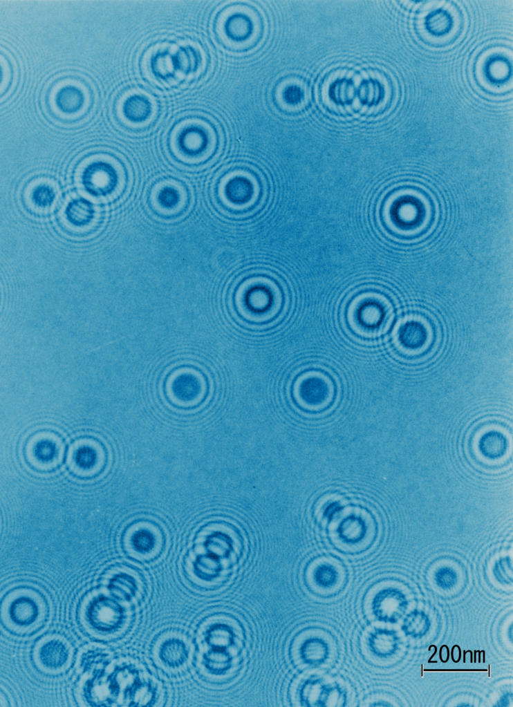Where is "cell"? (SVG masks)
<instances>
[{
  "mask_svg": "<svg viewBox=\"0 0 513 707\" xmlns=\"http://www.w3.org/2000/svg\"><path fill=\"white\" fill-rule=\"evenodd\" d=\"M441 216L438 196L428 184L407 180L389 187L375 209L378 228L389 240L420 243L432 234Z\"/></svg>",
  "mask_w": 513,
  "mask_h": 707,
  "instance_id": "obj_1",
  "label": "cell"
},
{
  "mask_svg": "<svg viewBox=\"0 0 513 707\" xmlns=\"http://www.w3.org/2000/svg\"><path fill=\"white\" fill-rule=\"evenodd\" d=\"M232 317L248 329L263 330L281 323L290 308L289 287L274 269L257 265L236 274L226 293Z\"/></svg>",
  "mask_w": 513,
  "mask_h": 707,
  "instance_id": "obj_2",
  "label": "cell"
},
{
  "mask_svg": "<svg viewBox=\"0 0 513 707\" xmlns=\"http://www.w3.org/2000/svg\"><path fill=\"white\" fill-rule=\"evenodd\" d=\"M209 62L207 48L201 40L188 34L168 33L147 45L140 67L153 87L178 93L199 83L208 71Z\"/></svg>",
  "mask_w": 513,
  "mask_h": 707,
  "instance_id": "obj_3",
  "label": "cell"
},
{
  "mask_svg": "<svg viewBox=\"0 0 513 707\" xmlns=\"http://www.w3.org/2000/svg\"><path fill=\"white\" fill-rule=\"evenodd\" d=\"M226 142L223 123L214 113L193 108L181 111L167 126L162 140L164 155L176 168L199 171L213 164Z\"/></svg>",
  "mask_w": 513,
  "mask_h": 707,
  "instance_id": "obj_4",
  "label": "cell"
},
{
  "mask_svg": "<svg viewBox=\"0 0 513 707\" xmlns=\"http://www.w3.org/2000/svg\"><path fill=\"white\" fill-rule=\"evenodd\" d=\"M270 184L265 172L256 164L236 160L223 165L213 176L209 196L212 207L225 218L252 217L265 206Z\"/></svg>",
  "mask_w": 513,
  "mask_h": 707,
  "instance_id": "obj_5",
  "label": "cell"
},
{
  "mask_svg": "<svg viewBox=\"0 0 513 707\" xmlns=\"http://www.w3.org/2000/svg\"><path fill=\"white\" fill-rule=\"evenodd\" d=\"M393 304L384 287L366 284L344 298L339 312L341 325L355 339H372L383 334L393 318Z\"/></svg>",
  "mask_w": 513,
  "mask_h": 707,
  "instance_id": "obj_6",
  "label": "cell"
},
{
  "mask_svg": "<svg viewBox=\"0 0 513 707\" xmlns=\"http://www.w3.org/2000/svg\"><path fill=\"white\" fill-rule=\"evenodd\" d=\"M384 84L345 66L333 68L321 84V97L338 115L376 111L384 100Z\"/></svg>",
  "mask_w": 513,
  "mask_h": 707,
  "instance_id": "obj_7",
  "label": "cell"
},
{
  "mask_svg": "<svg viewBox=\"0 0 513 707\" xmlns=\"http://www.w3.org/2000/svg\"><path fill=\"white\" fill-rule=\"evenodd\" d=\"M214 38L225 51L241 54L256 48L267 32L265 17L250 3L234 1L222 6L212 23Z\"/></svg>",
  "mask_w": 513,
  "mask_h": 707,
  "instance_id": "obj_8",
  "label": "cell"
},
{
  "mask_svg": "<svg viewBox=\"0 0 513 707\" xmlns=\"http://www.w3.org/2000/svg\"><path fill=\"white\" fill-rule=\"evenodd\" d=\"M43 101L52 120L62 124L79 123L91 114L96 102L95 90L84 75L64 73L48 84Z\"/></svg>",
  "mask_w": 513,
  "mask_h": 707,
  "instance_id": "obj_9",
  "label": "cell"
},
{
  "mask_svg": "<svg viewBox=\"0 0 513 707\" xmlns=\"http://www.w3.org/2000/svg\"><path fill=\"white\" fill-rule=\"evenodd\" d=\"M288 398L298 411L318 414L332 408L339 401L340 383L337 374L328 366L318 363L299 368L291 376Z\"/></svg>",
  "mask_w": 513,
  "mask_h": 707,
  "instance_id": "obj_10",
  "label": "cell"
},
{
  "mask_svg": "<svg viewBox=\"0 0 513 707\" xmlns=\"http://www.w3.org/2000/svg\"><path fill=\"white\" fill-rule=\"evenodd\" d=\"M208 369L195 360H181L169 366L162 383V394L168 407L194 411L203 407L213 393Z\"/></svg>",
  "mask_w": 513,
  "mask_h": 707,
  "instance_id": "obj_11",
  "label": "cell"
},
{
  "mask_svg": "<svg viewBox=\"0 0 513 707\" xmlns=\"http://www.w3.org/2000/svg\"><path fill=\"white\" fill-rule=\"evenodd\" d=\"M80 184L97 198H111L127 191L131 173L124 159L113 153L97 154L87 158L79 170Z\"/></svg>",
  "mask_w": 513,
  "mask_h": 707,
  "instance_id": "obj_12",
  "label": "cell"
},
{
  "mask_svg": "<svg viewBox=\"0 0 513 707\" xmlns=\"http://www.w3.org/2000/svg\"><path fill=\"white\" fill-rule=\"evenodd\" d=\"M113 116L118 126L130 134L150 131L162 113L158 99L147 90L130 87L123 90L115 100Z\"/></svg>",
  "mask_w": 513,
  "mask_h": 707,
  "instance_id": "obj_13",
  "label": "cell"
},
{
  "mask_svg": "<svg viewBox=\"0 0 513 707\" xmlns=\"http://www.w3.org/2000/svg\"><path fill=\"white\" fill-rule=\"evenodd\" d=\"M194 203L190 185L174 175L159 177L150 186L147 194V205L150 213L160 221L174 223L184 218Z\"/></svg>",
  "mask_w": 513,
  "mask_h": 707,
  "instance_id": "obj_14",
  "label": "cell"
},
{
  "mask_svg": "<svg viewBox=\"0 0 513 707\" xmlns=\"http://www.w3.org/2000/svg\"><path fill=\"white\" fill-rule=\"evenodd\" d=\"M330 535L344 549L363 545L375 536V523L371 515L359 508H347L333 518Z\"/></svg>",
  "mask_w": 513,
  "mask_h": 707,
  "instance_id": "obj_15",
  "label": "cell"
},
{
  "mask_svg": "<svg viewBox=\"0 0 513 707\" xmlns=\"http://www.w3.org/2000/svg\"><path fill=\"white\" fill-rule=\"evenodd\" d=\"M434 341L435 332L432 323L420 316L403 321L395 334L397 348L409 356H418L427 352Z\"/></svg>",
  "mask_w": 513,
  "mask_h": 707,
  "instance_id": "obj_16",
  "label": "cell"
},
{
  "mask_svg": "<svg viewBox=\"0 0 513 707\" xmlns=\"http://www.w3.org/2000/svg\"><path fill=\"white\" fill-rule=\"evenodd\" d=\"M86 620L95 630L111 632L121 625L124 613L122 607L114 600L100 595L93 598L86 610Z\"/></svg>",
  "mask_w": 513,
  "mask_h": 707,
  "instance_id": "obj_17",
  "label": "cell"
},
{
  "mask_svg": "<svg viewBox=\"0 0 513 707\" xmlns=\"http://www.w3.org/2000/svg\"><path fill=\"white\" fill-rule=\"evenodd\" d=\"M62 219L63 224L69 229L86 232L96 227L100 219V212L94 202L83 197H75L64 206Z\"/></svg>",
  "mask_w": 513,
  "mask_h": 707,
  "instance_id": "obj_18",
  "label": "cell"
},
{
  "mask_svg": "<svg viewBox=\"0 0 513 707\" xmlns=\"http://www.w3.org/2000/svg\"><path fill=\"white\" fill-rule=\"evenodd\" d=\"M460 17H456L454 11L436 10L425 18L423 29L431 39H447L456 34L460 28Z\"/></svg>",
  "mask_w": 513,
  "mask_h": 707,
  "instance_id": "obj_19",
  "label": "cell"
},
{
  "mask_svg": "<svg viewBox=\"0 0 513 707\" xmlns=\"http://www.w3.org/2000/svg\"><path fill=\"white\" fill-rule=\"evenodd\" d=\"M301 691L304 692L301 697L308 706H326L327 703L341 701L342 690L324 680L313 679L304 684Z\"/></svg>",
  "mask_w": 513,
  "mask_h": 707,
  "instance_id": "obj_20",
  "label": "cell"
},
{
  "mask_svg": "<svg viewBox=\"0 0 513 707\" xmlns=\"http://www.w3.org/2000/svg\"><path fill=\"white\" fill-rule=\"evenodd\" d=\"M304 85L296 80H289L280 84L275 92L277 103L284 109L295 110L301 107L306 100Z\"/></svg>",
  "mask_w": 513,
  "mask_h": 707,
  "instance_id": "obj_21",
  "label": "cell"
},
{
  "mask_svg": "<svg viewBox=\"0 0 513 707\" xmlns=\"http://www.w3.org/2000/svg\"><path fill=\"white\" fill-rule=\"evenodd\" d=\"M68 656L66 645L58 639L46 641L40 647L38 652L41 664L49 670L62 668L68 661Z\"/></svg>",
  "mask_w": 513,
  "mask_h": 707,
  "instance_id": "obj_22",
  "label": "cell"
},
{
  "mask_svg": "<svg viewBox=\"0 0 513 707\" xmlns=\"http://www.w3.org/2000/svg\"><path fill=\"white\" fill-rule=\"evenodd\" d=\"M129 543L138 553L148 554L152 552L162 536L158 529L151 525H142L131 530Z\"/></svg>",
  "mask_w": 513,
  "mask_h": 707,
  "instance_id": "obj_23",
  "label": "cell"
},
{
  "mask_svg": "<svg viewBox=\"0 0 513 707\" xmlns=\"http://www.w3.org/2000/svg\"><path fill=\"white\" fill-rule=\"evenodd\" d=\"M56 197L55 187L46 181L36 182L30 187L27 194L30 206L37 211L50 209L55 203Z\"/></svg>",
  "mask_w": 513,
  "mask_h": 707,
  "instance_id": "obj_24",
  "label": "cell"
},
{
  "mask_svg": "<svg viewBox=\"0 0 513 707\" xmlns=\"http://www.w3.org/2000/svg\"><path fill=\"white\" fill-rule=\"evenodd\" d=\"M9 615L15 624L27 626L37 619L39 607L31 598L21 596L12 601L9 607Z\"/></svg>",
  "mask_w": 513,
  "mask_h": 707,
  "instance_id": "obj_25",
  "label": "cell"
},
{
  "mask_svg": "<svg viewBox=\"0 0 513 707\" xmlns=\"http://www.w3.org/2000/svg\"><path fill=\"white\" fill-rule=\"evenodd\" d=\"M311 576L315 585L325 590L335 587L341 576L337 566L328 561L316 564L312 570Z\"/></svg>",
  "mask_w": 513,
  "mask_h": 707,
  "instance_id": "obj_26",
  "label": "cell"
},
{
  "mask_svg": "<svg viewBox=\"0 0 513 707\" xmlns=\"http://www.w3.org/2000/svg\"><path fill=\"white\" fill-rule=\"evenodd\" d=\"M159 656L161 661L167 666L178 667L183 665L187 658L186 645L180 639H169L160 646Z\"/></svg>",
  "mask_w": 513,
  "mask_h": 707,
  "instance_id": "obj_27",
  "label": "cell"
},
{
  "mask_svg": "<svg viewBox=\"0 0 513 707\" xmlns=\"http://www.w3.org/2000/svg\"><path fill=\"white\" fill-rule=\"evenodd\" d=\"M328 645L321 639H307L299 648L300 659L307 664H320L328 658Z\"/></svg>",
  "mask_w": 513,
  "mask_h": 707,
  "instance_id": "obj_28",
  "label": "cell"
},
{
  "mask_svg": "<svg viewBox=\"0 0 513 707\" xmlns=\"http://www.w3.org/2000/svg\"><path fill=\"white\" fill-rule=\"evenodd\" d=\"M430 646H431V647H433V648H435V652H433V654H432V655L431 656V657H430V658H429V659L428 660V663H430V661H431V659L433 658V656H434V655L436 654V651H437V648H436V647L435 645H430Z\"/></svg>",
  "mask_w": 513,
  "mask_h": 707,
  "instance_id": "obj_29",
  "label": "cell"
},
{
  "mask_svg": "<svg viewBox=\"0 0 513 707\" xmlns=\"http://www.w3.org/2000/svg\"><path fill=\"white\" fill-rule=\"evenodd\" d=\"M469 652H470V662L472 663V661H473L472 651V650H469Z\"/></svg>",
  "mask_w": 513,
  "mask_h": 707,
  "instance_id": "obj_30",
  "label": "cell"
},
{
  "mask_svg": "<svg viewBox=\"0 0 513 707\" xmlns=\"http://www.w3.org/2000/svg\"><path fill=\"white\" fill-rule=\"evenodd\" d=\"M476 650L474 651V654H475V655H474V657H475L474 662H476Z\"/></svg>",
  "mask_w": 513,
  "mask_h": 707,
  "instance_id": "obj_31",
  "label": "cell"
}]
</instances>
